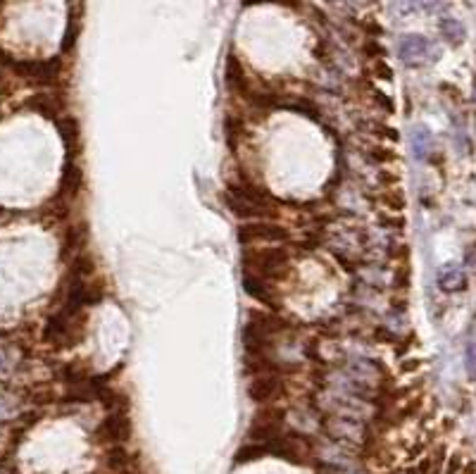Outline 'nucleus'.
Instances as JSON below:
<instances>
[{
  "mask_svg": "<svg viewBox=\"0 0 476 474\" xmlns=\"http://www.w3.org/2000/svg\"><path fill=\"white\" fill-rule=\"evenodd\" d=\"M438 286L445 293H457L467 288V274L460 267H448L438 274Z\"/></svg>",
  "mask_w": 476,
  "mask_h": 474,
  "instance_id": "obj_9",
  "label": "nucleus"
},
{
  "mask_svg": "<svg viewBox=\"0 0 476 474\" xmlns=\"http://www.w3.org/2000/svg\"><path fill=\"white\" fill-rule=\"evenodd\" d=\"M412 148H415L417 158H426V153L431 150V134H429L424 126H417L412 131Z\"/></svg>",
  "mask_w": 476,
  "mask_h": 474,
  "instance_id": "obj_13",
  "label": "nucleus"
},
{
  "mask_svg": "<svg viewBox=\"0 0 476 474\" xmlns=\"http://www.w3.org/2000/svg\"><path fill=\"white\" fill-rule=\"evenodd\" d=\"M238 241L248 248L255 246H269V244H281L288 241V229L278 227L274 222H251V224H241L238 229Z\"/></svg>",
  "mask_w": 476,
  "mask_h": 474,
  "instance_id": "obj_2",
  "label": "nucleus"
},
{
  "mask_svg": "<svg viewBox=\"0 0 476 474\" xmlns=\"http://www.w3.org/2000/svg\"><path fill=\"white\" fill-rule=\"evenodd\" d=\"M243 288H246L248 296L255 298L258 303L267 305L269 310H278V308H281V305H278V296L274 293V288L267 284V281L258 279V276L243 274Z\"/></svg>",
  "mask_w": 476,
  "mask_h": 474,
  "instance_id": "obj_7",
  "label": "nucleus"
},
{
  "mask_svg": "<svg viewBox=\"0 0 476 474\" xmlns=\"http://www.w3.org/2000/svg\"><path fill=\"white\" fill-rule=\"evenodd\" d=\"M226 84H229V89L236 91L238 96L248 98L253 94L251 84H248L246 72H243V65L238 62L236 55H229V60H226Z\"/></svg>",
  "mask_w": 476,
  "mask_h": 474,
  "instance_id": "obj_8",
  "label": "nucleus"
},
{
  "mask_svg": "<svg viewBox=\"0 0 476 474\" xmlns=\"http://www.w3.org/2000/svg\"><path fill=\"white\" fill-rule=\"evenodd\" d=\"M467 262H469V267L476 269V244L467 251Z\"/></svg>",
  "mask_w": 476,
  "mask_h": 474,
  "instance_id": "obj_17",
  "label": "nucleus"
},
{
  "mask_svg": "<svg viewBox=\"0 0 476 474\" xmlns=\"http://www.w3.org/2000/svg\"><path fill=\"white\" fill-rule=\"evenodd\" d=\"M224 129H226V138H229V146L234 148L236 146V136L243 134V119L229 114V117H226V122H224Z\"/></svg>",
  "mask_w": 476,
  "mask_h": 474,
  "instance_id": "obj_14",
  "label": "nucleus"
},
{
  "mask_svg": "<svg viewBox=\"0 0 476 474\" xmlns=\"http://www.w3.org/2000/svg\"><path fill=\"white\" fill-rule=\"evenodd\" d=\"M362 50L369 57H374V60H381V57L386 55V48L379 41H376V36H369L367 41H364V45H362Z\"/></svg>",
  "mask_w": 476,
  "mask_h": 474,
  "instance_id": "obj_16",
  "label": "nucleus"
},
{
  "mask_svg": "<svg viewBox=\"0 0 476 474\" xmlns=\"http://www.w3.org/2000/svg\"><path fill=\"white\" fill-rule=\"evenodd\" d=\"M438 29H440V36L445 38L448 43L452 45H460L464 41V27L460 24L457 20H452V17H445V20L438 22Z\"/></svg>",
  "mask_w": 476,
  "mask_h": 474,
  "instance_id": "obj_11",
  "label": "nucleus"
},
{
  "mask_svg": "<svg viewBox=\"0 0 476 474\" xmlns=\"http://www.w3.org/2000/svg\"><path fill=\"white\" fill-rule=\"evenodd\" d=\"M3 57V55H0ZM10 67L17 69L22 77H29L38 84H53L60 74V60H10V57H3Z\"/></svg>",
  "mask_w": 476,
  "mask_h": 474,
  "instance_id": "obj_4",
  "label": "nucleus"
},
{
  "mask_svg": "<svg viewBox=\"0 0 476 474\" xmlns=\"http://www.w3.org/2000/svg\"><path fill=\"white\" fill-rule=\"evenodd\" d=\"M369 150H371V153H367V158L371 160V163H376V165H386V163H393V160H396V153H393V150H388V148L374 146Z\"/></svg>",
  "mask_w": 476,
  "mask_h": 474,
  "instance_id": "obj_15",
  "label": "nucleus"
},
{
  "mask_svg": "<svg viewBox=\"0 0 476 474\" xmlns=\"http://www.w3.org/2000/svg\"><path fill=\"white\" fill-rule=\"evenodd\" d=\"M57 129H60V136L65 141V148L72 150V146H77V138H79V124L74 117H57Z\"/></svg>",
  "mask_w": 476,
  "mask_h": 474,
  "instance_id": "obj_12",
  "label": "nucleus"
},
{
  "mask_svg": "<svg viewBox=\"0 0 476 474\" xmlns=\"http://www.w3.org/2000/svg\"><path fill=\"white\" fill-rule=\"evenodd\" d=\"M248 393H251L255 403H262L265 408H272L286 393V384H283L281 374H255L251 384H248Z\"/></svg>",
  "mask_w": 476,
  "mask_h": 474,
  "instance_id": "obj_3",
  "label": "nucleus"
},
{
  "mask_svg": "<svg viewBox=\"0 0 476 474\" xmlns=\"http://www.w3.org/2000/svg\"><path fill=\"white\" fill-rule=\"evenodd\" d=\"M98 436L107 443H124L131 436V420L126 413H107V417L98 427Z\"/></svg>",
  "mask_w": 476,
  "mask_h": 474,
  "instance_id": "obj_6",
  "label": "nucleus"
},
{
  "mask_svg": "<svg viewBox=\"0 0 476 474\" xmlns=\"http://www.w3.org/2000/svg\"><path fill=\"white\" fill-rule=\"evenodd\" d=\"M291 272V253L286 246H255L243 251V274L262 281L286 279Z\"/></svg>",
  "mask_w": 476,
  "mask_h": 474,
  "instance_id": "obj_1",
  "label": "nucleus"
},
{
  "mask_svg": "<svg viewBox=\"0 0 476 474\" xmlns=\"http://www.w3.org/2000/svg\"><path fill=\"white\" fill-rule=\"evenodd\" d=\"M398 55L405 65L422 67L433 60V48L424 36H405L398 45Z\"/></svg>",
  "mask_w": 476,
  "mask_h": 474,
  "instance_id": "obj_5",
  "label": "nucleus"
},
{
  "mask_svg": "<svg viewBox=\"0 0 476 474\" xmlns=\"http://www.w3.org/2000/svg\"><path fill=\"white\" fill-rule=\"evenodd\" d=\"M27 108H31L34 112L43 114V117H48V119H55V122H57V112L62 110L60 103H55L53 96H48V94H38V96L29 98Z\"/></svg>",
  "mask_w": 476,
  "mask_h": 474,
  "instance_id": "obj_10",
  "label": "nucleus"
}]
</instances>
